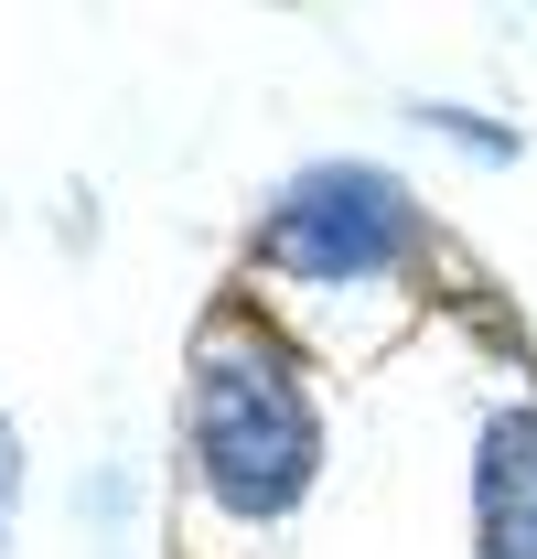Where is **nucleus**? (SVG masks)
<instances>
[{
    "mask_svg": "<svg viewBox=\"0 0 537 559\" xmlns=\"http://www.w3.org/2000/svg\"><path fill=\"white\" fill-rule=\"evenodd\" d=\"M419 248V205L387 162H312L259 226V259L312 290H355V280H387Z\"/></svg>",
    "mask_w": 537,
    "mask_h": 559,
    "instance_id": "obj_2",
    "label": "nucleus"
},
{
    "mask_svg": "<svg viewBox=\"0 0 537 559\" xmlns=\"http://www.w3.org/2000/svg\"><path fill=\"white\" fill-rule=\"evenodd\" d=\"M11 506H22V430L0 419V549H11Z\"/></svg>",
    "mask_w": 537,
    "mask_h": 559,
    "instance_id": "obj_4",
    "label": "nucleus"
},
{
    "mask_svg": "<svg viewBox=\"0 0 537 559\" xmlns=\"http://www.w3.org/2000/svg\"><path fill=\"white\" fill-rule=\"evenodd\" d=\"M473 538L484 559H537V409H494L473 452Z\"/></svg>",
    "mask_w": 537,
    "mask_h": 559,
    "instance_id": "obj_3",
    "label": "nucleus"
},
{
    "mask_svg": "<svg viewBox=\"0 0 537 559\" xmlns=\"http://www.w3.org/2000/svg\"><path fill=\"white\" fill-rule=\"evenodd\" d=\"M183 430H194V474L204 495L259 527V516H290L312 474H323V419H312V388L290 377V355L248 334V323H215L194 345V399H183Z\"/></svg>",
    "mask_w": 537,
    "mask_h": 559,
    "instance_id": "obj_1",
    "label": "nucleus"
}]
</instances>
